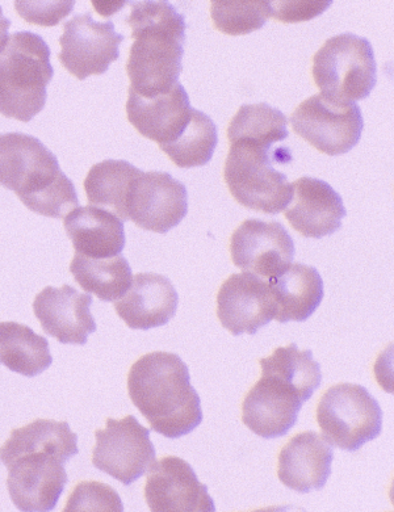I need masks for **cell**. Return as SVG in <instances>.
I'll use <instances>...</instances> for the list:
<instances>
[{
    "instance_id": "cell-1",
    "label": "cell",
    "mask_w": 394,
    "mask_h": 512,
    "mask_svg": "<svg viewBox=\"0 0 394 512\" xmlns=\"http://www.w3.org/2000/svg\"><path fill=\"white\" fill-rule=\"evenodd\" d=\"M78 452V435L67 422L36 419L12 431L0 447V461L8 469L7 489L18 510L56 509L69 481L65 464Z\"/></svg>"
},
{
    "instance_id": "cell-2",
    "label": "cell",
    "mask_w": 394,
    "mask_h": 512,
    "mask_svg": "<svg viewBox=\"0 0 394 512\" xmlns=\"http://www.w3.org/2000/svg\"><path fill=\"white\" fill-rule=\"evenodd\" d=\"M128 392L152 430L165 438H182L203 422L190 369L176 354L157 351L138 359L129 371Z\"/></svg>"
},
{
    "instance_id": "cell-3",
    "label": "cell",
    "mask_w": 394,
    "mask_h": 512,
    "mask_svg": "<svg viewBox=\"0 0 394 512\" xmlns=\"http://www.w3.org/2000/svg\"><path fill=\"white\" fill-rule=\"evenodd\" d=\"M131 7L127 23L134 43L127 64L129 90L142 98L166 94L182 73L186 20L165 0L133 2Z\"/></svg>"
},
{
    "instance_id": "cell-4",
    "label": "cell",
    "mask_w": 394,
    "mask_h": 512,
    "mask_svg": "<svg viewBox=\"0 0 394 512\" xmlns=\"http://www.w3.org/2000/svg\"><path fill=\"white\" fill-rule=\"evenodd\" d=\"M0 186L14 191L32 212L64 218L78 208L74 183L62 172L56 155L24 133L0 134Z\"/></svg>"
},
{
    "instance_id": "cell-5",
    "label": "cell",
    "mask_w": 394,
    "mask_h": 512,
    "mask_svg": "<svg viewBox=\"0 0 394 512\" xmlns=\"http://www.w3.org/2000/svg\"><path fill=\"white\" fill-rule=\"evenodd\" d=\"M54 69L43 37L16 32L0 56V113L29 123L43 111Z\"/></svg>"
},
{
    "instance_id": "cell-6",
    "label": "cell",
    "mask_w": 394,
    "mask_h": 512,
    "mask_svg": "<svg viewBox=\"0 0 394 512\" xmlns=\"http://www.w3.org/2000/svg\"><path fill=\"white\" fill-rule=\"evenodd\" d=\"M292 159L291 151L283 146L266 149L249 142H234L224 167L226 186L243 207L266 214L283 212L291 203L293 186L274 165H284Z\"/></svg>"
},
{
    "instance_id": "cell-7",
    "label": "cell",
    "mask_w": 394,
    "mask_h": 512,
    "mask_svg": "<svg viewBox=\"0 0 394 512\" xmlns=\"http://www.w3.org/2000/svg\"><path fill=\"white\" fill-rule=\"evenodd\" d=\"M313 78L328 98L347 103L368 98L377 83L370 41L352 33L331 37L314 54Z\"/></svg>"
},
{
    "instance_id": "cell-8",
    "label": "cell",
    "mask_w": 394,
    "mask_h": 512,
    "mask_svg": "<svg viewBox=\"0 0 394 512\" xmlns=\"http://www.w3.org/2000/svg\"><path fill=\"white\" fill-rule=\"evenodd\" d=\"M317 422L331 446L356 452L379 438L383 411L364 386L338 384L331 386L318 402Z\"/></svg>"
},
{
    "instance_id": "cell-9",
    "label": "cell",
    "mask_w": 394,
    "mask_h": 512,
    "mask_svg": "<svg viewBox=\"0 0 394 512\" xmlns=\"http://www.w3.org/2000/svg\"><path fill=\"white\" fill-rule=\"evenodd\" d=\"M293 130L321 153L342 155L354 149L364 128L360 107L318 94L301 103L291 116Z\"/></svg>"
},
{
    "instance_id": "cell-10",
    "label": "cell",
    "mask_w": 394,
    "mask_h": 512,
    "mask_svg": "<svg viewBox=\"0 0 394 512\" xmlns=\"http://www.w3.org/2000/svg\"><path fill=\"white\" fill-rule=\"evenodd\" d=\"M95 436L92 464L125 486L140 480L157 460L150 430L134 415L120 421L108 418L106 428L96 431Z\"/></svg>"
},
{
    "instance_id": "cell-11",
    "label": "cell",
    "mask_w": 394,
    "mask_h": 512,
    "mask_svg": "<svg viewBox=\"0 0 394 512\" xmlns=\"http://www.w3.org/2000/svg\"><path fill=\"white\" fill-rule=\"evenodd\" d=\"M124 39L112 22H96L88 12L75 15L64 25L58 58L70 74L85 81L90 75L107 73L112 62L119 60Z\"/></svg>"
},
{
    "instance_id": "cell-12",
    "label": "cell",
    "mask_w": 394,
    "mask_h": 512,
    "mask_svg": "<svg viewBox=\"0 0 394 512\" xmlns=\"http://www.w3.org/2000/svg\"><path fill=\"white\" fill-rule=\"evenodd\" d=\"M295 242L278 221L246 220L230 238L234 266L264 280L282 274L295 258Z\"/></svg>"
},
{
    "instance_id": "cell-13",
    "label": "cell",
    "mask_w": 394,
    "mask_h": 512,
    "mask_svg": "<svg viewBox=\"0 0 394 512\" xmlns=\"http://www.w3.org/2000/svg\"><path fill=\"white\" fill-rule=\"evenodd\" d=\"M187 188L167 172L141 171L129 193L128 217L138 228L169 233L187 216Z\"/></svg>"
},
{
    "instance_id": "cell-14",
    "label": "cell",
    "mask_w": 394,
    "mask_h": 512,
    "mask_svg": "<svg viewBox=\"0 0 394 512\" xmlns=\"http://www.w3.org/2000/svg\"><path fill=\"white\" fill-rule=\"evenodd\" d=\"M217 317L234 337L257 334L276 317L270 284L250 272L229 276L217 293Z\"/></svg>"
},
{
    "instance_id": "cell-15",
    "label": "cell",
    "mask_w": 394,
    "mask_h": 512,
    "mask_svg": "<svg viewBox=\"0 0 394 512\" xmlns=\"http://www.w3.org/2000/svg\"><path fill=\"white\" fill-rule=\"evenodd\" d=\"M145 499L153 512H215L208 488L191 465L176 456L155 460L148 470Z\"/></svg>"
},
{
    "instance_id": "cell-16",
    "label": "cell",
    "mask_w": 394,
    "mask_h": 512,
    "mask_svg": "<svg viewBox=\"0 0 394 512\" xmlns=\"http://www.w3.org/2000/svg\"><path fill=\"white\" fill-rule=\"evenodd\" d=\"M304 402L295 386L262 372L243 400L242 421L263 439L282 438L296 425Z\"/></svg>"
},
{
    "instance_id": "cell-17",
    "label": "cell",
    "mask_w": 394,
    "mask_h": 512,
    "mask_svg": "<svg viewBox=\"0 0 394 512\" xmlns=\"http://www.w3.org/2000/svg\"><path fill=\"white\" fill-rule=\"evenodd\" d=\"M91 305L90 295H82L70 285L46 287L36 296L33 312L49 337L60 343L85 346L88 335L96 331Z\"/></svg>"
},
{
    "instance_id": "cell-18",
    "label": "cell",
    "mask_w": 394,
    "mask_h": 512,
    "mask_svg": "<svg viewBox=\"0 0 394 512\" xmlns=\"http://www.w3.org/2000/svg\"><path fill=\"white\" fill-rule=\"evenodd\" d=\"M292 199L285 209L292 228L305 238H324L342 228L347 216L341 195L324 180L304 176L292 184Z\"/></svg>"
},
{
    "instance_id": "cell-19",
    "label": "cell",
    "mask_w": 394,
    "mask_h": 512,
    "mask_svg": "<svg viewBox=\"0 0 394 512\" xmlns=\"http://www.w3.org/2000/svg\"><path fill=\"white\" fill-rule=\"evenodd\" d=\"M333 446L317 432L293 436L278 459V477L288 489L300 494L322 490L331 476Z\"/></svg>"
},
{
    "instance_id": "cell-20",
    "label": "cell",
    "mask_w": 394,
    "mask_h": 512,
    "mask_svg": "<svg viewBox=\"0 0 394 512\" xmlns=\"http://www.w3.org/2000/svg\"><path fill=\"white\" fill-rule=\"evenodd\" d=\"M191 103L182 83H176L166 94L142 98L129 90L127 115L129 123L142 136L159 146L171 144L187 127Z\"/></svg>"
},
{
    "instance_id": "cell-21",
    "label": "cell",
    "mask_w": 394,
    "mask_h": 512,
    "mask_svg": "<svg viewBox=\"0 0 394 512\" xmlns=\"http://www.w3.org/2000/svg\"><path fill=\"white\" fill-rule=\"evenodd\" d=\"M178 304V292L166 276L145 272L134 276L131 288L115 302V309L131 329L150 330L173 320Z\"/></svg>"
},
{
    "instance_id": "cell-22",
    "label": "cell",
    "mask_w": 394,
    "mask_h": 512,
    "mask_svg": "<svg viewBox=\"0 0 394 512\" xmlns=\"http://www.w3.org/2000/svg\"><path fill=\"white\" fill-rule=\"evenodd\" d=\"M64 225L77 254L106 259L123 253L124 222L106 209L94 205L75 208L65 217Z\"/></svg>"
},
{
    "instance_id": "cell-23",
    "label": "cell",
    "mask_w": 394,
    "mask_h": 512,
    "mask_svg": "<svg viewBox=\"0 0 394 512\" xmlns=\"http://www.w3.org/2000/svg\"><path fill=\"white\" fill-rule=\"evenodd\" d=\"M276 302L279 323L305 322L324 300V280L316 268L291 264L282 274L267 280Z\"/></svg>"
},
{
    "instance_id": "cell-24",
    "label": "cell",
    "mask_w": 394,
    "mask_h": 512,
    "mask_svg": "<svg viewBox=\"0 0 394 512\" xmlns=\"http://www.w3.org/2000/svg\"><path fill=\"white\" fill-rule=\"evenodd\" d=\"M53 363L48 339L18 322H0V364L25 377H36Z\"/></svg>"
},
{
    "instance_id": "cell-25",
    "label": "cell",
    "mask_w": 394,
    "mask_h": 512,
    "mask_svg": "<svg viewBox=\"0 0 394 512\" xmlns=\"http://www.w3.org/2000/svg\"><path fill=\"white\" fill-rule=\"evenodd\" d=\"M140 172L131 163L115 159L92 166L85 180L88 203L106 209L121 221H129V193Z\"/></svg>"
},
{
    "instance_id": "cell-26",
    "label": "cell",
    "mask_w": 394,
    "mask_h": 512,
    "mask_svg": "<svg viewBox=\"0 0 394 512\" xmlns=\"http://www.w3.org/2000/svg\"><path fill=\"white\" fill-rule=\"evenodd\" d=\"M70 272L83 291L94 293L100 301L113 302L131 288L132 268L124 256L95 259L75 253Z\"/></svg>"
},
{
    "instance_id": "cell-27",
    "label": "cell",
    "mask_w": 394,
    "mask_h": 512,
    "mask_svg": "<svg viewBox=\"0 0 394 512\" xmlns=\"http://www.w3.org/2000/svg\"><path fill=\"white\" fill-rule=\"evenodd\" d=\"M287 124V117L279 109L266 103L245 104L229 123V142H249L272 149L289 136Z\"/></svg>"
},
{
    "instance_id": "cell-28",
    "label": "cell",
    "mask_w": 394,
    "mask_h": 512,
    "mask_svg": "<svg viewBox=\"0 0 394 512\" xmlns=\"http://www.w3.org/2000/svg\"><path fill=\"white\" fill-rule=\"evenodd\" d=\"M219 144L216 124L205 113L192 108L190 121L171 144L159 146L180 169L201 167L211 162Z\"/></svg>"
},
{
    "instance_id": "cell-29",
    "label": "cell",
    "mask_w": 394,
    "mask_h": 512,
    "mask_svg": "<svg viewBox=\"0 0 394 512\" xmlns=\"http://www.w3.org/2000/svg\"><path fill=\"white\" fill-rule=\"evenodd\" d=\"M259 364L263 373H271L295 386L305 402L312 398L322 383L321 367L313 359V352L300 351L295 343L276 348L271 356L259 360Z\"/></svg>"
},
{
    "instance_id": "cell-30",
    "label": "cell",
    "mask_w": 394,
    "mask_h": 512,
    "mask_svg": "<svg viewBox=\"0 0 394 512\" xmlns=\"http://www.w3.org/2000/svg\"><path fill=\"white\" fill-rule=\"evenodd\" d=\"M211 16L217 31L243 36L263 28L272 16V8L263 0H213Z\"/></svg>"
},
{
    "instance_id": "cell-31",
    "label": "cell",
    "mask_w": 394,
    "mask_h": 512,
    "mask_svg": "<svg viewBox=\"0 0 394 512\" xmlns=\"http://www.w3.org/2000/svg\"><path fill=\"white\" fill-rule=\"evenodd\" d=\"M73 511H111L123 512L120 495L110 485L96 481L79 482L65 507V512Z\"/></svg>"
},
{
    "instance_id": "cell-32",
    "label": "cell",
    "mask_w": 394,
    "mask_h": 512,
    "mask_svg": "<svg viewBox=\"0 0 394 512\" xmlns=\"http://www.w3.org/2000/svg\"><path fill=\"white\" fill-rule=\"evenodd\" d=\"M75 6L74 0H58V2H41V0H16L15 8L25 22L41 25V27H54L64 20Z\"/></svg>"
},
{
    "instance_id": "cell-33",
    "label": "cell",
    "mask_w": 394,
    "mask_h": 512,
    "mask_svg": "<svg viewBox=\"0 0 394 512\" xmlns=\"http://www.w3.org/2000/svg\"><path fill=\"white\" fill-rule=\"evenodd\" d=\"M333 2H305V0H280V2H270L272 8V18L280 22L292 24L308 22L324 14Z\"/></svg>"
},
{
    "instance_id": "cell-34",
    "label": "cell",
    "mask_w": 394,
    "mask_h": 512,
    "mask_svg": "<svg viewBox=\"0 0 394 512\" xmlns=\"http://www.w3.org/2000/svg\"><path fill=\"white\" fill-rule=\"evenodd\" d=\"M11 22L4 18L2 7H0V56H2L4 50H6L8 43H10V31Z\"/></svg>"
}]
</instances>
